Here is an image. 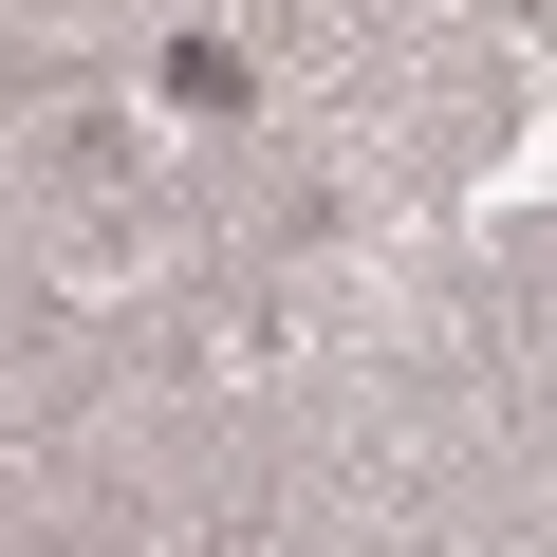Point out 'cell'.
<instances>
[{
	"mask_svg": "<svg viewBox=\"0 0 557 557\" xmlns=\"http://www.w3.org/2000/svg\"><path fill=\"white\" fill-rule=\"evenodd\" d=\"M149 94H168V112H186V131H223V112H242V94H260V75H242V38H205V20H186V38H168V57H149Z\"/></svg>",
	"mask_w": 557,
	"mask_h": 557,
	"instance_id": "cell-1",
	"label": "cell"
}]
</instances>
